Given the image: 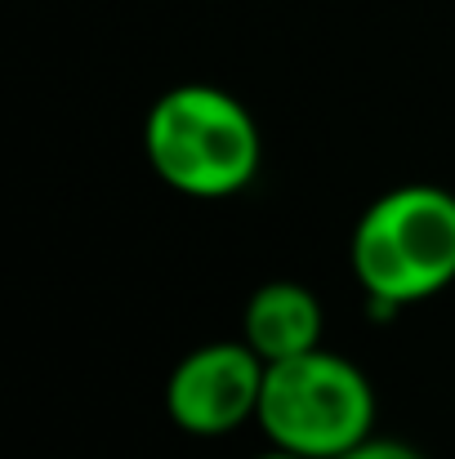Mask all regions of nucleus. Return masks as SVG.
<instances>
[{
	"label": "nucleus",
	"instance_id": "f257e3e1",
	"mask_svg": "<svg viewBox=\"0 0 455 459\" xmlns=\"http://www.w3.org/2000/svg\"><path fill=\"white\" fill-rule=\"evenodd\" d=\"M144 156L170 192L223 201L255 183L264 165V134L237 94L210 81H183L152 99L144 117Z\"/></svg>",
	"mask_w": 455,
	"mask_h": 459
},
{
	"label": "nucleus",
	"instance_id": "f03ea898",
	"mask_svg": "<svg viewBox=\"0 0 455 459\" xmlns=\"http://www.w3.org/2000/svg\"><path fill=\"white\" fill-rule=\"evenodd\" d=\"M348 268L380 316L438 299L455 286V192L438 183H398L353 223Z\"/></svg>",
	"mask_w": 455,
	"mask_h": 459
},
{
	"label": "nucleus",
	"instance_id": "7ed1b4c3",
	"mask_svg": "<svg viewBox=\"0 0 455 459\" xmlns=\"http://www.w3.org/2000/svg\"><path fill=\"white\" fill-rule=\"evenodd\" d=\"M375 388L357 361L330 348H312L286 361H268L259 415L268 446L308 459H339L375 433Z\"/></svg>",
	"mask_w": 455,
	"mask_h": 459
},
{
	"label": "nucleus",
	"instance_id": "20e7f679",
	"mask_svg": "<svg viewBox=\"0 0 455 459\" xmlns=\"http://www.w3.org/2000/svg\"><path fill=\"white\" fill-rule=\"evenodd\" d=\"M268 361L246 339H214L183 352L165 379V415L192 437H228L259 415Z\"/></svg>",
	"mask_w": 455,
	"mask_h": 459
},
{
	"label": "nucleus",
	"instance_id": "39448f33",
	"mask_svg": "<svg viewBox=\"0 0 455 459\" xmlns=\"http://www.w3.org/2000/svg\"><path fill=\"white\" fill-rule=\"evenodd\" d=\"M326 307L300 281H264L241 307V339L264 361H286L321 348Z\"/></svg>",
	"mask_w": 455,
	"mask_h": 459
},
{
	"label": "nucleus",
	"instance_id": "423d86ee",
	"mask_svg": "<svg viewBox=\"0 0 455 459\" xmlns=\"http://www.w3.org/2000/svg\"><path fill=\"white\" fill-rule=\"evenodd\" d=\"M339 459H429L424 451H416L411 442H398V437H366L362 446H353L348 455H339Z\"/></svg>",
	"mask_w": 455,
	"mask_h": 459
},
{
	"label": "nucleus",
	"instance_id": "0eeeda50",
	"mask_svg": "<svg viewBox=\"0 0 455 459\" xmlns=\"http://www.w3.org/2000/svg\"><path fill=\"white\" fill-rule=\"evenodd\" d=\"M250 459H308V455H300V451H286V446H268V451H259V455H250Z\"/></svg>",
	"mask_w": 455,
	"mask_h": 459
}]
</instances>
